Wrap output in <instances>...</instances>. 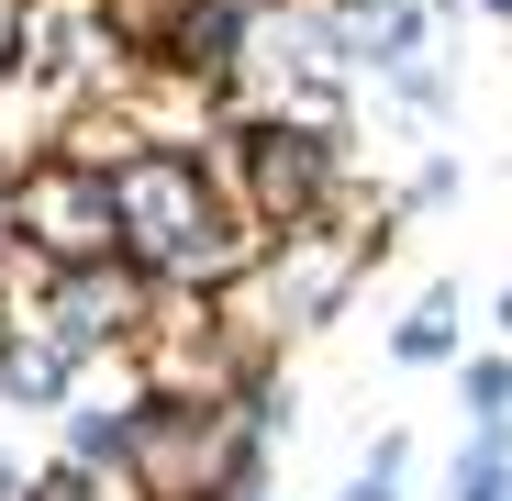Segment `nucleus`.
<instances>
[{"mask_svg":"<svg viewBox=\"0 0 512 501\" xmlns=\"http://www.w3.org/2000/svg\"><path fill=\"white\" fill-rule=\"evenodd\" d=\"M112 245L156 290H223L268 234L245 223L234 190H212V167L190 145H134L112 167Z\"/></svg>","mask_w":512,"mask_h":501,"instance_id":"f257e3e1","label":"nucleus"},{"mask_svg":"<svg viewBox=\"0 0 512 501\" xmlns=\"http://www.w3.org/2000/svg\"><path fill=\"white\" fill-rule=\"evenodd\" d=\"M256 457H268V435L245 424V379L234 390H145L112 479L134 501H245Z\"/></svg>","mask_w":512,"mask_h":501,"instance_id":"f03ea898","label":"nucleus"},{"mask_svg":"<svg viewBox=\"0 0 512 501\" xmlns=\"http://www.w3.org/2000/svg\"><path fill=\"white\" fill-rule=\"evenodd\" d=\"M12 245L34 268H90V257H123L112 245V167H78V156H23L12 167Z\"/></svg>","mask_w":512,"mask_h":501,"instance_id":"7ed1b4c3","label":"nucleus"},{"mask_svg":"<svg viewBox=\"0 0 512 501\" xmlns=\"http://www.w3.org/2000/svg\"><path fill=\"white\" fill-rule=\"evenodd\" d=\"M67 390H78V357L45 346L34 323H0V401H12V412H56Z\"/></svg>","mask_w":512,"mask_h":501,"instance_id":"20e7f679","label":"nucleus"},{"mask_svg":"<svg viewBox=\"0 0 512 501\" xmlns=\"http://www.w3.org/2000/svg\"><path fill=\"white\" fill-rule=\"evenodd\" d=\"M134 401H145V390H112V401H78V390H67V401H56V412H67V457H78V468H112Z\"/></svg>","mask_w":512,"mask_h":501,"instance_id":"39448f33","label":"nucleus"},{"mask_svg":"<svg viewBox=\"0 0 512 501\" xmlns=\"http://www.w3.org/2000/svg\"><path fill=\"white\" fill-rule=\"evenodd\" d=\"M390 357H401V368H435V357H457V290H423V301H412V323L390 334Z\"/></svg>","mask_w":512,"mask_h":501,"instance_id":"423d86ee","label":"nucleus"},{"mask_svg":"<svg viewBox=\"0 0 512 501\" xmlns=\"http://www.w3.org/2000/svg\"><path fill=\"white\" fill-rule=\"evenodd\" d=\"M446 501H512V424H479L468 457H457V490Z\"/></svg>","mask_w":512,"mask_h":501,"instance_id":"0eeeda50","label":"nucleus"},{"mask_svg":"<svg viewBox=\"0 0 512 501\" xmlns=\"http://www.w3.org/2000/svg\"><path fill=\"white\" fill-rule=\"evenodd\" d=\"M468 424H512V357H468Z\"/></svg>","mask_w":512,"mask_h":501,"instance_id":"6e6552de","label":"nucleus"},{"mask_svg":"<svg viewBox=\"0 0 512 501\" xmlns=\"http://www.w3.org/2000/svg\"><path fill=\"white\" fill-rule=\"evenodd\" d=\"M401 468H412V446H401V435H379V446H368V468L346 479V501H401Z\"/></svg>","mask_w":512,"mask_h":501,"instance_id":"1a4fd4ad","label":"nucleus"},{"mask_svg":"<svg viewBox=\"0 0 512 501\" xmlns=\"http://www.w3.org/2000/svg\"><path fill=\"white\" fill-rule=\"evenodd\" d=\"M446 201H457V156H423L412 190H401V212H446Z\"/></svg>","mask_w":512,"mask_h":501,"instance_id":"9d476101","label":"nucleus"},{"mask_svg":"<svg viewBox=\"0 0 512 501\" xmlns=\"http://www.w3.org/2000/svg\"><path fill=\"white\" fill-rule=\"evenodd\" d=\"M0 501H34V468H12V446H0Z\"/></svg>","mask_w":512,"mask_h":501,"instance_id":"9b49d317","label":"nucleus"},{"mask_svg":"<svg viewBox=\"0 0 512 501\" xmlns=\"http://www.w3.org/2000/svg\"><path fill=\"white\" fill-rule=\"evenodd\" d=\"M0 257H12V167H0Z\"/></svg>","mask_w":512,"mask_h":501,"instance_id":"f8f14e48","label":"nucleus"},{"mask_svg":"<svg viewBox=\"0 0 512 501\" xmlns=\"http://www.w3.org/2000/svg\"><path fill=\"white\" fill-rule=\"evenodd\" d=\"M501 334H512V290H501Z\"/></svg>","mask_w":512,"mask_h":501,"instance_id":"ddd939ff","label":"nucleus"},{"mask_svg":"<svg viewBox=\"0 0 512 501\" xmlns=\"http://www.w3.org/2000/svg\"><path fill=\"white\" fill-rule=\"evenodd\" d=\"M357 12H368V0H357ZM423 12H446V0H423Z\"/></svg>","mask_w":512,"mask_h":501,"instance_id":"4468645a","label":"nucleus"},{"mask_svg":"<svg viewBox=\"0 0 512 501\" xmlns=\"http://www.w3.org/2000/svg\"><path fill=\"white\" fill-rule=\"evenodd\" d=\"M490 12H501V23H512V0H490Z\"/></svg>","mask_w":512,"mask_h":501,"instance_id":"2eb2a0df","label":"nucleus"},{"mask_svg":"<svg viewBox=\"0 0 512 501\" xmlns=\"http://www.w3.org/2000/svg\"><path fill=\"white\" fill-rule=\"evenodd\" d=\"M245 501H268V490H245Z\"/></svg>","mask_w":512,"mask_h":501,"instance_id":"dca6fc26","label":"nucleus"},{"mask_svg":"<svg viewBox=\"0 0 512 501\" xmlns=\"http://www.w3.org/2000/svg\"><path fill=\"white\" fill-rule=\"evenodd\" d=\"M0 323H12V312H0Z\"/></svg>","mask_w":512,"mask_h":501,"instance_id":"f3484780","label":"nucleus"}]
</instances>
